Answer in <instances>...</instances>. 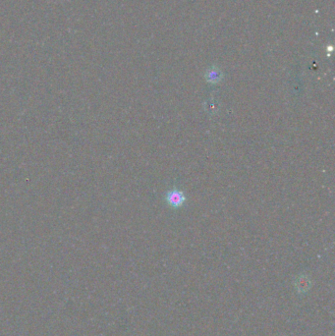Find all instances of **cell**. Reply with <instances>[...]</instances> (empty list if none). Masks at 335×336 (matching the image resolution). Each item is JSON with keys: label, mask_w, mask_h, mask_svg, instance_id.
Here are the masks:
<instances>
[{"label": "cell", "mask_w": 335, "mask_h": 336, "mask_svg": "<svg viewBox=\"0 0 335 336\" xmlns=\"http://www.w3.org/2000/svg\"><path fill=\"white\" fill-rule=\"evenodd\" d=\"M166 202L172 208H179L186 202V196L177 188H173L166 195Z\"/></svg>", "instance_id": "obj_1"}, {"label": "cell", "mask_w": 335, "mask_h": 336, "mask_svg": "<svg viewBox=\"0 0 335 336\" xmlns=\"http://www.w3.org/2000/svg\"><path fill=\"white\" fill-rule=\"evenodd\" d=\"M206 79L209 83H217L220 80V74L215 70L210 71L209 74H207Z\"/></svg>", "instance_id": "obj_2"}]
</instances>
